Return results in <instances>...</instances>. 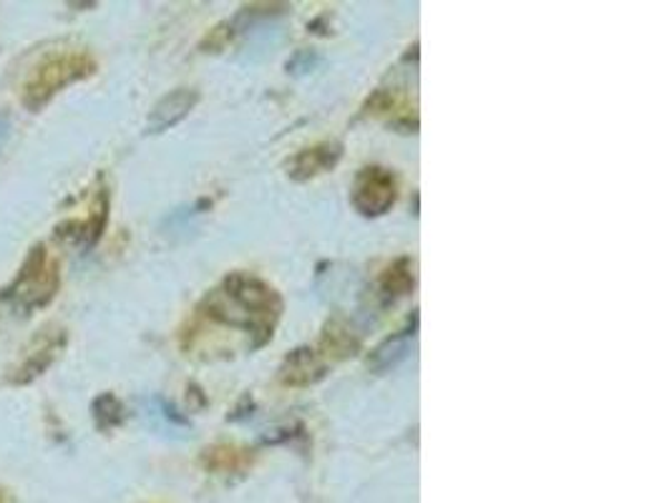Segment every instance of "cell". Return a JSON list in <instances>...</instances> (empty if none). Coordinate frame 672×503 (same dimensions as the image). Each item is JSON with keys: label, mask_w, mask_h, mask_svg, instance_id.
Returning <instances> with one entry per match:
<instances>
[{"label": "cell", "mask_w": 672, "mask_h": 503, "mask_svg": "<svg viewBox=\"0 0 672 503\" xmlns=\"http://www.w3.org/2000/svg\"><path fill=\"white\" fill-rule=\"evenodd\" d=\"M360 347L358 335L350 331L348 323H343L335 317L328 325H325V333L320 337V355L325 361H330V357H348L355 355V351Z\"/></svg>", "instance_id": "cell-10"}, {"label": "cell", "mask_w": 672, "mask_h": 503, "mask_svg": "<svg viewBox=\"0 0 672 503\" xmlns=\"http://www.w3.org/2000/svg\"><path fill=\"white\" fill-rule=\"evenodd\" d=\"M328 375V361L313 347H297L283 361L280 381L290 388H310Z\"/></svg>", "instance_id": "cell-7"}, {"label": "cell", "mask_w": 672, "mask_h": 503, "mask_svg": "<svg viewBox=\"0 0 672 503\" xmlns=\"http://www.w3.org/2000/svg\"><path fill=\"white\" fill-rule=\"evenodd\" d=\"M247 461H249V453H247L245 448L227 446V443H223V446L209 448V451H207V456H205V463H207L209 469L223 471V473L245 469V466H247Z\"/></svg>", "instance_id": "cell-12"}, {"label": "cell", "mask_w": 672, "mask_h": 503, "mask_svg": "<svg viewBox=\"0 0 672 503\" xmlns=\"http://www.w3.org/2000/svg\"><path fill=\"white\" fill-rule=\"evenodd\" d=\"M406 353H408V335H396L373 351V361L368 365H373V371H388V367L401 363L403 357H406Z\"/></svg>", "instance_id": "cell-13"}, {"label": "cell", "mask_w": 672, "mask_h": 503, "mask_svg": "<svg viewBox=\"0 0 672 503\" xmlns=\"http://www.w3.org/2000/svg\"><path fill=\"white\" fill-rule=\"evenodd\" d=\"M11 131H13L11 116H8V114H0V151L6 149L8 139H11Z\"/></svg>", "instance_id": "cell-15"}, {"label": "cell", "mask_w": 672, "mask_h": 503, "mask_svg": "<svg viewBox=\"0 0 672 503\" xmlns=\"http://www.w3.org/2000/svg\"><path fill=\"white\" fill-rule=\"evenodd\" d=\"M61 287L59 263L48 255L46 247H33L28 251L26 263L18 269L11 285L6 287V303L23 315L46 307L56 297Z\"/></svg>", "instance_id": "cell-3"}, {"label": "cell", "mask_w": 672, "mask_h": 503, "mask_svg": "<svg viewBox=\"0 0 672 503\" xmlns=\"http://www.w3.org/2000/svg\"><path fill=\"white\" fill-rule=\"evenodd\" d=\"M201 315L209 320L243 327L255 335L253 347L270 341L283 315V297L260 277L235 273L201 303Z\"/></svg>", "instance_id": "cell-1"}, {"label": "cell", "mask_w": 672, "mask_h": 503, "mask_svg": "<svg viewBox=\"0 0 672 503\" xmlns=\"http://www.w3.org/2000/svg\"><path fill=\"white\" fill-rule=\"evenodd\" d=\"M199 103V93L195 89H177L167 93L157 106H154L149 119H147V131L149 134H161L185 121L187 116L195 111Z\"/></svg>", "instance_id": "cell-9"}, {"label": "cell", "mask_w": 672, "mask_h": 503, "mask_svg": "<svg viewBox=\"0 0 672 503\" xmlns=\"http://www.w3.org/2000/svg\"><path fill=\"white\" fill-rule=\"evenodd\" d=\"M93 418L101 431H111L123 421V405L119 403L117 395L103 393L93 401Z\"/></svg>", "instance_id": "cell-14"}, {"label": "cell", "mask_w": 672, "mask_h": 503, "mask_svg": "<svg viewBox=\"0 0 672 503\" xmlns=\"http://www.w3.org/2000/svg\"><path fill=\"white\" fill-rule=\"evenodd\" d=\"M340 157H343L340 141H320L315 144V147L297 151L293 161L287 164V174H290V179L295 181H310L315 177H320V174L338 167Z\"/></svg>", "instance_id": "cell-6"}, {"label": "cell", "mask_w": 672, "mask_h": 503, "mask_svg": "<svg viewBox=\"0 0 672 503\" xmlns=\"http://www.w3.org/2000/svg\"><path fill=\"white\" fill-rule=\"evenodd\" d=\"M107 219H109V191L107 187H101L91 199L89 215L83 219L63 221V225H59V237L69 239L71 245H76L79 249H91L96 241L101 239Z\"/></svg>", "instance_id": "cell-5"}, {"label": "cell", "mask_w": 672, "mask_h": 503, "mask_svg": "<svg viewBox=\"0 0 672 503\" xmlns=\"http://www.w3.org/2000/svg\"><path fill=\"white\" fill-rule=\"evenodd\" d=\"M63 347V331L59 333H41L33 341L31 351H28V355L21 361V365L16 367L13 375H11V383L16 385H23V383H31L33 377L41 375L48 365H51L56 361V355L61 353Z\"/></svg>", "instance_id": "cell-8"}, {"label": "cell", "mask_w": 672, "mask_h": 503, "mask_svg": "<svg viewBox=\"0 0 672 503\" xmlns=\"http://www.w3.org/2000/svg\"><path fill=\"white\" fill-rule=\"evenodd\" d=\"M96 71V61L89 51H53L48 53L41 63L33 66V71L26 76L21 101L28 111H41L56 93L69 89L71 83L89 79Z\"/></svg>", "instance_id": "cell-2"}, {"label": "cell", "mask_w": 672, "mask_h": 503, "mask_svg": "<svg viewBox=\"0 0 672 503\" xmlns=\"http://www.w3.org/2000/svg\"><path fill=\"white\" fill-rule=\"evenodd\" d=\"M398 181L388 169L368 167L358 174L353 187V205L363 217H383L396 205Z\"/></svg>", "instance_id": "cell-4"}, {"label": "cell", "mask_w": 672, "mask_h": 503, "mask_svg": "<svg viewBox=\"0 0 672 503\" xmlns=\"http://www.w3.org/2000/svg\"><path fill=\"white\" fill-rule=\"evenodd\" d=\"M413 285H416V277H413V259L401 257L393 263L386 273L381 275V289L383 295L396 299V297H406Z\"/></svg>", "instance_id": "cell-11"}]
</instances>
